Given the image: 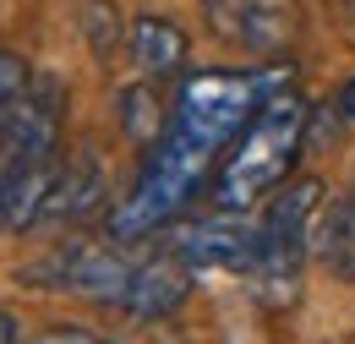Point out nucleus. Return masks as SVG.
Returning <instances> with one entry per match:
<instances>
[{"mask_svg": "<svg viewBox=\"0 0 355 344\" xmlns=\"http://www.w3.org/2000/svg\"><path fill=\"white\" fill-rule=\"evenodd\" d=\"M191 268L180 262H148V268H132V284L121 295V311L132 317H170L186 295H191Z\"/></svg>", "mask_w": 355, "mask_h": 344, "instance_id": "obj_10", "label": "nucleus"}, {"mask_svg": "<svg viewBox=\"0 0 355 344\" xmlns=\"http://www.w3.org/2000/svg\"><path fill=\"white\" fill-rule=\"evenodd\" d=\"M28 98V66H22V55H11V49H0V104H22Z\"/></svg>", "mask_w": 355, "mask_h": 344, "instance_id": "obj_14", "label": "nucleus"}, {"mask_svg": "<svg viewBox=\"0 0 355 344\" xmlns=\"http://www.w3.org/2000/svg\"><path fill=\"white\" fill-rule=\"evenodd\" d=\"M98 203H104V164H98V153H77L66 170L55 175V186H49V197H44V208H39V224H33V230L77 224V218H88Z\"/></svg>", "mask_w": 355, "mask_h": 344, "instance_id": "obj_9", "label": "nucleus"}, {"mask_svg": "<svg viewBox=\"0 0 355 344\" xmlns=\"http://www.w3.org/2000/svg\"><path fill=\"white\" fill-rule=\"evenodd\" d=\"M306 98L279 87L263 110L252 115V126L235 137L230 159L219 164V180H214V203L224 214H246L252 203H263L273 186H284V175L295 164V153L306 148Z\"/></svg>", "mask_w": 355, "mask_h": 344, "instance_id": "obj_1", "label": "nucleus"}, {"mask_svg": "<svg viewBox=\"0 0 355 344\" xmlns=\"http://www.w3.org/2000/svg\"><path fill=\"white\" fill-rule=\"evenodd\" d=\"M28 279H33V284H49V290H71V295H88V301L121 306L126 284H132V268L115 257L110 246L71 241V246H60L55 257L33 262V268H28Z\"/></svg>", "mask_w": 355, "mask_h": 344, "instance_id": "obj_5", "label": "nucleus"}, {"mask_svg": "<svg viewBox=\"0 0 355 344\" xmlns=\"http://www.w3.org/2000/svg\"><path fill=\"white\" fill-rule=\"evenodd\" d=\"M164 257L202 273V268H219V273H252L257 268V230L246 224H219V218H202V224H175L164 235Z\"/></svg>", "mask_w": 355, "mask_h": 344, "instance_id": "obj_7", "label": "nucleus"}, {"mask_svg": "<svg viewBox=\"0 0 355 344\" xmlns=\"http://www.w3.org/2000/svg\"><path fill=\"white\" fill-rule=\"evenodd\" d=\"M121 121H126V137H132V142H148V148L170 126V121L159 115V104H153L148 87H126V93H121Z\"/></svg>", "mask_w": 355, "mask_h": 344, "instance_id": "obj_12", "label": "nucleus"}, {"mask_svg": "<svg viewBox=\"0 0 355 344\" xmlns=\"http://www.w3.org/2000/svg\"><path fill=\"white\" fill-rule=\"evenodd\" d=\"M0 344H17V317L11 311H0Z\"/></svg>", "mask_w": 355, "mask_h": 344, "instance_id": "obj_17", "label": "nucleus"}, {"mask_svg": "<svg viewBox=\"0 0 355 344\" xmlns=\"http://www.w3.org/2000/svg\"><path fill=\"white\" fill-rule=\"evenodd\" d=\"M311 257L339 284L355 279V186H339L334 197H322V208L311 218Z\"/></svg>", "mask_w": 355, "mask_h": 344, "instance_id": "obj_8", "label": "nucleus"}, {"mask_svg": "<svg viewBox=\"0 0 355 344\" xmlns=\"http://www.w3.org/2000/svg\"><path fill=\"white\" fill-rule=\"evenodd\" d=\"M284 77L290 71H197L180 87L170 126L224 153L241 131L252 126V115L284 87Z\"/></svg>", "mask_w": 355, "mask_h": 344, "instance_id": "obj_3", "label": "nucleus"}, {"mask_svg": "<svg viewBox=\"0 0 355 344\" xmlns=\"http://www.w3.org/2000/svg\"><path fill=\"white\" fill-rule=\"evenodd\" d=\"M214 159H219V148H208V142H197V137H186V131L164 126V137L153 142L148 164L137 175L132 197H126V203L115 208V218H110L115 241H137V235L170 224V218L197 197V186L208 180Z\"/></svg>", "mask_w": 355, "mask_h": 344, "instance_id": "obj_2", "label": "nucleus"}, {"mask_svg": "<svg viewBox=\"0 0 355 344\" xmlns=\"http://www.w3.org/2000/svg\"><path fill=\"white\" fill-rule=\"evenodd\" d=\"M334 110H339V121H355V77L339 87V98H334Z\"/></svg>", "mask_w": 355, "mask_h": 344, "instance_id": "obj_16", "label": "nucleus"}, {"mask_svg": "<svg viewBox=\"0 0 355 344\" xmlns=\"http://www.w3.org/2000/svg\"><path fill=\"white\" fill-rule=\"evenodd\" d=\"M132 55H137L142 77H164V71H175L180 55H186V33L175 22H164V17H142L132 28Z\"/></svg>", "mask_w": 355, "mask_h": 344, "instance_id": "obj_11", "label": "nucleus"}, {"mask_svg": "<svg viewBox=\"0 0 355 344\" xmlns=\"http://www.w3.org/2000/svg\"><path fill=\"white\" fill-rule=\"evenodd\" d=\"M83 22H88L93 49H98V55H110V49H115V39H121V17H115V0H88Z\"/></svg>", "mask_w": 355, "mask_h": 344, "instance_id": "obj_13", "label": "nucleus"}, {"mask_svg": "<svg viewBox=\"0 0 355 344\" xmlns=\"http://www.w3.org/2000/svg\"><path fill=\"white\" fill-rule=\"evenodd\" d=\"M33 344H110V339H98L88 328H49V334H39Z\"/></svg>", "mask_w": 355, "mask_h": 344, "instance_id": "obj_15", "label": "nucleus"}, {"mask_svg": "<svg viewBox=\"0 0 355 344\" xmlns=\"http://www.w3.org/2000/svg\"><path fill=\"white\" fill-rule=\"evenodd\" d=\"M208 28L230 49L279 55L295 39V0H208Z\"/></svg>", "mask_w": 355, "mask_h": 344, "instance_id": "obj_6", "label": "nucleus"}, {"mask_svg": "<svg viewBox=\"0 0 355 344\" xmlns=\"http://www.w3.org/2000/svg\"><path fill=\"white\" fill-rule=\"evenodd\" d=\"M322 208V197H317V180H284L279 186V197L268 203L263 224H257V279H273V284H295V273H301V257H306L311 246V218Z\"/></svg>", "mask_w": 355, "mask_h": 344, "instance_id": "obj_4", "label": "nucleus"}]
</instances>
